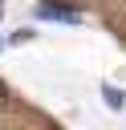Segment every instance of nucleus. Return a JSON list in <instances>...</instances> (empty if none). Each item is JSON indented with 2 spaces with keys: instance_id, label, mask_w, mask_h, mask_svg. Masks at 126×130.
<instances>
[{
  "instance_id": "nucleus-1",
  "label": "nucleus",
  "mask_w": 126,
  "mask_h": 130,
  "mask_svg": "<svg viewBox=\"0 0 126 130\" xmlns=\"http://www.w3.org/2000/svg\"><path fill=\"white\" fill-rule=\"evenodd\" d=\"M37 16H41V20H65V24H77V20H81V12L69 8V4H41Z\"/></svg>"
},
{
  "instance_id": "nucleus-2",
  "label": "nucleus",
  "mask_w": 126,
  "mask_h": 130,
  "mask_svg": "<svg viewBox=\"0 0 126 130\" xmlns=\"http://www.w3.org/2000/svg\"><path fill=\"white\" fill-rule=\"evenodd\" d=\"M102 98H106V106H110V110H122V106H126V93H122V89H114V85H102Z\"/></svg>"
},
{
  "instance_id": "nucleus-3",
  "label": "nucleus",
  "mask_w": 126,
  "mask_h": 130,
  "mask_svg": "<svg viewBox=\"0 0 126 130\" xmlns=\"http://www.w3.org/2000/svg\"><path fill=\"white\" fill-rule=\"evenodd\" d=\"M24 41H33V32H28V28H20V32H12V45H24Z\"/></svg>"
},
{
  "instance_id": "nucleus-4",
  "label": "nucleus",
  "mask_w": 126,
  "mask_h": 130,
  "mask_svg": "<svg viewBox=\"0 0 126 130\" xmlns=\"http://www.w3.org/2000/svg\"><path fill=\"white\" fill-rule=\"evenodd\" d=\"M4 106H8V85L0 81V110H4Z\"/></svg>"
},
{
  "instance_id": "nucleus-5",
  "label": "nucleus",
  "mask_w": 126,
  "mask_h": 130,
  "mask_svg": "<svg viewBox=\"0 0 126 130\" xmlns=\"http://www.w3.org/2000/svg\"><path fill=\"white\" fill-rule=\"evenodd\" d=\"M0 16H4V0H0Z\"/></svg>"
},
{
  "instance_id": "nucleus-6",
  "label": "nucleus",
  "mask_w": 126,
  "mask_h": 130,
  "mask_svg": "<svg viewBox=\"0 0 126 130\" xmlns=\"http://www.w3.org/2000/svg\"><path fill=\"white\" fill-rule=\"evenodd\" d=\"M0 49H4V41H0Z\"/></svg>"
}]
</instances>
